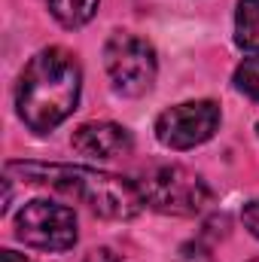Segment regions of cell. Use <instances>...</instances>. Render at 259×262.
<instances>
[{
	"label": "cell",
	"instance_id": "obj_1",
	"mask_svg": "<svg viewBox=\"0 0 259 262\" xmlns=\"http://www.w3.org/2000/svg\"><path fill=\"white\" fill-rule=\"evenodd\" d=\"M79 85H82V70L67 49L49 46L37 52L25 64L15 85V107L21 122L37 134H46L55 125H61L76 110Z\"/></svg>",
	"mask_w": 259,
	"mask_h": 262
},
{
	"label": "cell",
	"instance_id": "obj_2",
	"mask_svg": "<svg viewBox=\"0 0 259 262\" xmlns=\"http://www.w3.org/2000/svg\"><path fill=\"white\" fill-rule=\"evenodd\" d=\"M9 174H21L28 183L49 186L55 192L79 198L89 210L107 220H134L146 204L140 198L137 183L125 177L95 171L85 165H43V162H9Z\"/></svg>",
	"mask_w": 259,
	"mask_h": 262
},
{
	"label": "cell",
	"instance_id": "obj_3",
	"mask_svg": "<svg viewBox=\"0 0 259 262\" xmlns=\"http://www.w3.org/2000/svg\"><path fill=\"white\" fill-rule=\"evenodd\" d=\"M137 189L146 207L168 216H195L210 204V186L183 165H156L140 180Z\"/></svg>",
	"mask_w": 259,
	"mask_h": 262
},
{
	"label": "cell",
	"instance_id": "obj_4",
	"mask_svg": "<svg viewBox=\"0 0 259 262\" xmlns=\"http://www.w3.org/2000/svg\"><path fill=\"white\" fill-rule=\"evenodd\" d=\"M104 64L110 73V82L119 95L125 98H140L153 89L156 73H159V61H156V49L137 37V34H125L116 31L107 46H104Z\"/></svg>",
	"mask_w": 259,
	"mask_h": 262
},
{
	"label": "cell",
	"instance_id": "obj_5",
	"mask_svg": "<svg viewBox=\"0 0 259 262\" xmlns=\"http://www.w3.org/2000/svg\"><path fill=\"white\" fill-rule=\"evenodd\" d=\"M15 238L37 250L64 253L76 244V213L67 204L34 198L15 213Z\"/></svg>",
	"mask_w": 259,
	"mask_h": 262
},
{
	"label": "cell",
	"instance_id": "obj_6",
	"mask_svg": "<svg viewBox=\"0 0 259 262\" xmlns=\"http://www.w3.org/2000/svg\"><path fill=\"white\" fill-rule=\"evenodd\" d=\"M220 119H223V113L213 101H183V104L159 113L156 137L168 149H192L217 134Z\"/></svg>",
	"mask_w": 259,
	"mask_h": 262
},
{
	"label": "cell",
	"instance_id": "obj_7",
	"mask_svg": "<svg viewBox=\"0 0 259 262\" xmlns=\"http://www.w3.org/2000/svg\"><path fill=\"white\" fill-rule=\"evenodd\" d=\"M134 140L131 131L116 122H85L73 131V149L82 156H98V159H116L131 152Z\"/></svg>",
	"mask_w": 259,
	"mask_h": 262
},
{
	"label": "cell",
	"instance_id": "obj_8",
	"mask_svg": "<svg viewBox=\"0 0 259 262\" xmlns=\"http://www.w3.org/2000/svg\"><path fill=\"white\" fill-rule=\"evenodd\" d=\"M235 43L244 52L259 55V0H238V12H235Z\"/></svg>",
	"mask_w": 259,
	"mask_h": 262
},
{
	"label": "cell",
	"instance_id": "obj_9",
	"mask_svg": "<svg viewBox=\"0 0 259 262\" xmlns=\"http://www.w3.org/2000/svg\"><path fill=\"white\" fill-rule=\"evenodd\" d=\"M101 0H46L52 18L64 28H82L85 21L95 18Z\"/></svg>",
	"mask_w": 259,
	"mask_h": 262
},
{
	"label": "cell",
	"instance_id": "obj_10",
	"mask_svg": "<svg viewBox=\"0 0 259 262\" xmlns=\"http://www.w3.org/2000/svg\"><path fill=\"white\" fill-rule=\"evenodd\" d=\"M235 89L259 101V55H250L235 67Z\"/></svg>",
	"mask_w": 259,
	"mask_h": 262
},
{
	"label": "cell",
	"instance_id": "obj_11",
	"mask_svg": "<svg viewBox=\"0 0 259 262\" xmlns=\"http://www.w3.org/2000/svg\"><path fill=\"white\" fill-rule=\"evenodd\" d=\"M180 259L183 262H210V250L201 241H189L180 247Z\"/></svg>",
	"mask_w": 259,
	"mask_h": 262
},
{
	"label": "cell",
	"instance_id": "obj_12",
	"mask_svg": "<svg viewBox=\"0 0 259 262\" xmlns=\"http://www.w3.org/2000/svg\"><path fill=\"white\" fill-rule=\"evenodd\" d=\"M241 220H244L247 232H250L253 238H259V198H253V201H247V204H244V213H241Z\"/></svg>",
	"mask_w": 259,
	"mask_h": 262
},
{
	"label": "cell",
	"instance_id": "obj_13",
	"mask_svg": "<svg viewBox=\"0 0 259 262\" xmlns=\"http://www.w3.org/2000/svg\"><path fill=\"white\" fill-rule=\"evenodd\" d=\"M82 262H122V259H119L110 247H98V250H89V256Z\"/></svg>",
	"mask_w": 259,
	"mask_h": 262
},
{
	"label": "cell",
	"instance_id": "obj_14",
	"mask_svg": "<svg viewBox=\"0 0 259 262\" xmlns=\"http://www.w3.org/2000/svg\"><path fill=\"white\" fill-rule=\"evenodd\" d=\"M0 262H31V259L21 256V253H15V250H3L0 253Z\"/></svg>",
	"mask_w": 259,
	"mask_h": 262
},
{
	"label": "cell",
	"instance_id": "obj_15",
	"mask_svg": "<svg viewBox=\"0 0 259 262\" xmlns=\"http://www.w3.org/2000/svg\"><path fill=\"white\" fill-rule=\"evenodd\" d=\"M250 262H259V259H250Z\"/></svg>",
	"mask_w": 259,
	"mask_h": 262
},
{
	"label": "cell",
	"instance_id": "obj_16",
	"mask_svg": "<svg viewBox=\"0 0 259 262\" xmlns=\"http://www.w3.org/2000/svg\"><path fill=\"white\" fill-rule=\"evenodd\" d=\"M256 131H259V125H256Z\"/></svg>",
	"mask_w": 259,
	"mask_h": 262
}]
</instances>
